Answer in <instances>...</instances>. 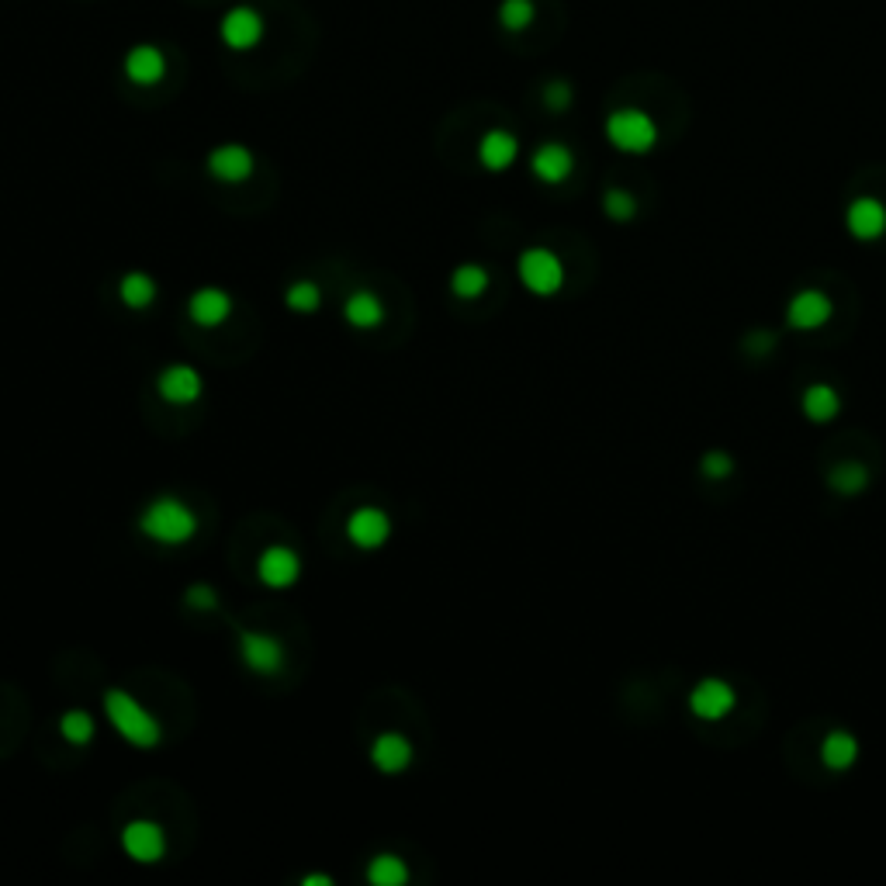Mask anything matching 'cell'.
<instances>
[{
    "label": "cell",
    "mask_w": 886,
    "mask_h": 886,
    "mask_svg": "<svg viewBox=\"0 0 886 886\" xmlns=\"http://www.w3.org/2000/svg\"><path fill=\"white\" fill-rule=\"evenodd\" d=\"M104 710H108V720L115 724V731L122 734L125 741H132L135 748H156V741H160V724H156L153 713H149L146 707H139L129 693L111 689V693L104 696Z\"/></svg>",
    "instance_id": "obj_1"
},
{
    "label": "cell",
    "mask_w": 886,
    "mask_h": 886,
    "mask_svg": "<svg viewBox=\"0 0 886 886\" xmlns=\"http://www.w3.org/2000/svg\"><path fill=\"white\" fill-rule=\"evenodd\" d=\"M139 527H142L146 537L160 540V544H184V540L194 537L198 520H194V513L184 506V502L156 499V502H149V506H146Z\"/></svg>",
    "instance_id": "obj_2"
},
{
    "label": "cell",
    "mask_w": 886,
    "mask_h": 886,
    "mask_svg": "<svg viewBox=\"0 0 886 886\" xmlns=\"http://www.w3.org/2000/svg\"><path fill=\"white\" fill-rule=\"evenodd\" d=\"M606 139H610L620 153L641 156V153H648V149H655L658 125H655V118H651L648 111L620 108V111H613V115L606 118Z\"/></svg>",
    "instance_id": "obj_3"
},
{
    "label": "cell",
    "mask_w": 886,
    "mask_h": 886,
    "mask_svg": "<svg viewBox=\"0 0 886 886\" xmlns=\"http://www.w3.org/2000/svg\"><path fill=\"white\" fill-rule=\"evenodd\" d=\"M264 14L253 11V7L246 4H236L232 11H225V18L219 21V39L225 49L232 52H250L257 49L260 42H264Z\"/></svg>",
    "instance_id": "obj_4"
},
{
    "label": "cell",
    "mask_w": 886,
    "mask_h": 886,
    "mask_svg": "<svg viewBox=\"0 0 886 886\" xmlns=\"http://www.w3.org/2000/svg\"><path fill=\"white\" fill-rule=\"evenodd\" d=\"M520 281L527 284L533 295H554L565 284V267L544 246H533L520 257Z\"/></svg>",
    "instance_id": "obj_5"
},
{
    "label": "cell",
    "mask_w": 886,
    "mask_h": 886,
    "mask_svg": "<svg viewBox=\"0 0 886 886\" xmlns=\"http://www.w3.org/2000/svg\"><path fill=\"white\" fill-rule=\"evenodd\" d=\"M122 66H125V77H129L135 87H153L167 77V52L149 42L132 45V49L125 52Z\"/></svg>",
    "instance_id": "obj_6"
},
{
    "label": "cell",
    "mask_w": 886,
    "mask_h": 886,
    "mask_svg": "<svg viewBox=\"0 0 886 886\" xmlns=\"http://www.w3.org/2000/svg\"><path fill=\"white\" fill-rule=\"evenodd\" d=\"M122 848L135 862H160L167 852V835L156 821H132L122 831Z\"/></svg>",
    "instance_id": "obj_7"
},
{
    "label": "cell",
    "mask_w": 886,
    "mask_h": 886,
    "mask_svg": "<svg viewBox=\"0 0 886 886\" xmlns=\"http://www.w3.org/2000/svg\"><path fill=\"white\" fill-rule=\"evenodd\" d=\"M734 700H738V696H734L731 682L703 679L700 686L689 693V710H693L700 720H720L734 710Z\"/></svg>",
    "instance_id": "obj_8"
},
{
    "label": "cell",
    "mask_w": 886,
    "mask_h": 886,
    "mask_svg": "<svg viewBox=\"0 0 886 886\" xmlns=\"http://www.w3.org/2000/svg\"><path fill=\"white\" fill-rule=\"evenodd\" d=\"M828 319H831V298L817 288L800 291V295H793L790 305H786V322H790L793 329H800V333L821 329Z\"/></svg>",
    "instance_id": "obj_9"
},
{
    "label": "cell",
    "mask_w": 886,
    "mask_h": 886,
    "mask_svg": "<svg viewBox=\"0 0 886 886\" xmlns=\"http://www.w3.org/2000/svg\"><path fill=\"white\" fill-rule=\"evenodd\" d=\"M298 572H302V561L291 547H267L257 561V575L260 582L270 585V589H288V585L298 582Z\"/></svg>",
    "instance_id": "obj_10"
},
{
    "label": "cell",
    "mask_w": 886,
    "mask_h": 886,
    "mask_svg": "<svg viewBox=\"0 0 886 886\" xmlns=\"http://www.w3.org/2000/svg\"><path fill=\"white\" fill-rule=\"evenodd\" d=\"M208 174L225 180V184H239V180L253 174V153L246 146H236V142L212 149L208 153Z\"/></svg>",
    "instance_id": "obj_11"
},
{
    "label": "cell",
    "mask_w": 886,
    "mask_h": 886,
    "mask_svg": "<svg viewBox=\"0 0 886 886\" xmlns=\"http://www.w3.org/2000/svg\"><path fill=\"white\" fill-rule=\"evenodd\" d=\"M530 167L544 184H561V180L572 177L575 156H572V149L561 146V142H544V146H537V153H533Z\"/></svg>",
    "instance_id": "obj_12"
},
{
    "label": "cell",
    "mask_w": 886,
    "mask_h": 886,
    "mask_svg": "<svg viewBox=\"0 0 886 886\" xmlns=\"http://www.w3.org/2000/svg\"><path fill=\"white\" fill-rule=\"evenodd\" d=\"M845 225L855 239H880L886 232V208L876 198H859L848 205Z\"/></svg>",
    "instance_id": "obj_13"
},
{
    "label": "cell",
    "mask_w": 886,
    "mask_h": 886,
    "mask_svg": "<svg viewBox=\"0 0 886 886\" xmlns=\"http://www.w3.org/2000/svg\"><path fill=\"white\" fill-rule=\"evenodd\" d=\"M347 533L350 540H354L357 547H381L388 540V533H392V523H388V516L381 513V509H357L354 516H350L347 523Z\"/></svg>",
    "instance_id": "obj_14"
},
{
    "label": "cell",
    "mask_w": 886,
    "mask_h": 886,
    "mask_svg": "<svg viewBox=\"0 0 886 886\" xmlns=\"http://www.w3.org/2000/svg\"><path fill=\"white\" fill-rule=\"evenodd\" d=\"M516 153H520V142L506 129L485 132L482 142H478V160H482L485 170H506L516 160Z\"/></svg>",
    "instance_id": "obj_15"
},
{
    "label": "cell",
    "mask_w": 886,
    "mask_h": 886,
    "mask_svg": "<svg viewBox=\"0 0 886 886\" xmlns=\"http://www.w3.org/2000/svg\"><path fill=\"white\" fill-rule=\"evenodd\" d=\"M243 658L253 672L274 675L284 662V651L270 634H243Z\"/></svg>",
    "instance_id": "obj_16"
},
{
    "label": "cell",
    "mask_w": 886,
    "mask_h": 886,
    "mask_svg": "<svg viewBox=\"0 0 886 886\" xmlns=\"http://www.w3.org/2000/svg\"><path fill=\"white\" fill-rule=\"evenodd\" d=\"M160 395L167 402H174V405H187V402H194L201 395V378H198V371H194V367H184V364H177V367H167V371L160 374Z\"/></svg>",
    "instance_id": "obj_17"
},
{
    "label": "cell",
    "mask_w": 886,
    "mask_h": 886,
    "mask_svg": "<svg viewBox=\"0 0 886 886\" xmlns=\"http://www.w3.org/2000/svg\"><path fill=\"white\" fill-rule=\"evenodd\" d=\"M187 309H191V319L198 322V326L208 329V326H219V322L229 319L232 302H229V295L219 291V288H201L198 295L191 298V305H187Z\"/></svg>",
    "instance_id": "obj_18"
},
{
    "label": "cell",
    "mask_w": 886,
    "mask_h": 886,
    "mask_svg": "<svg viewBox=\"0 0 886 886\" xmlns=\"http://www.w3.org/2000/svg\"><path fill=\"white\" fill-rule=\"evenodd\" d=\"M371 758L381 772H402L412 762V745L402 734H381L371 748Z\"/></svg>",
    "instance_id": "obj_19"
},
{
    "label": "cell",
    "mask_w": 886,
    "mask_h": 886,
    "mask_svg": "<svg viewBox=\"0 0 886 886\" xmlns=\"http://www.w3.org/2000/svg\"><path fill=\"white\" fill-rule=\"evenodd\" d=\"M803 416L810 419V423H831V419L838 416V409H842V399H838V392L831 385H810L807 392H803Z\"/></svg>",
    "instance_id": "obj_20"
},
{
    "label": "cell",
    "mask_w": 886,
    "mask_h": 886,
    "mask_svg": "<svg viewBox=\"0 0 886 886\" xmlns=\"http://www.w3.org/2000/svg\"><path fill=\"white\" fill-rule=\"evenodd\" d=\"M855 758H859V741L848 731H831L828 738L821 741V762L828 765V769L842 772L848 765H855Z\"/></svg>",
    "instance_id": "obj_21"
},
{
    "label": "cell",
    "mask_w": 886,
    "mask_h": 886,
    "mask_svg": "<svg viewBox=\"0 0 886 886\" xmlns=\"http://www.w3.org/2000/svg\"><path fill=\"white\" fill-rule=\"evenodd\" d=\"M343 315H347L357 329H371V326H378V322L385 319V305H381V298L374 295V291H357V295L347 298Z\"/></svg>",
    "instance_id": "obj_22"
},
{
    "label": "cell",
    "mask_w": 886,
    "mask_h": 886,
    "mask_svg": "<svg viewBox=\"0 0 886 886\" xmlns=\"http://www.w3.org/2000/svg\"><path fill=\"white\" fill-rule=\"evenodd\" d=\"M828 485L835 488V492H842V495H859L862 488L869 485V468H866V464H859V461H842V464H835V468H831Z\"/></svg>",
    "instance_id": "obj_23"
},
{
    "label": "cell",
    "mask_w": 886,
    "mask_h": 886,
    "mask_svg": "<svg viewBox=\"0 0 886 886\" xmlns=\"http://www.w3.org/2000/svg\"><path fill=\"white\" fill-rule=\"evenodd\" d=\"M118 295L129 309H146L156 298V281L149 274H125L122 284H118Z\"/></svg>",
    "instance_id": "obj_24"
},
{
    "label": "cell",
    "mask_w": 886,
    "mask_h": 886,
    "mask_svg": "<svg viewBox=\"0 0 886 886\" xmlns=\"http://www.w3.org/2000/svg\"><path fill=\"white\" fill-rule=\"evenodd\" d=\"M367 880L374 886H402L409 880V869H405V862L395 859V855H378V859H371V866H367Z\"/></svg>",
    "instance_id": "obj_25"
},
{
    "label": "cell",
    "mask_w": 886,
    "mask_h": 886,
    "mask_svg": "<svg viewBox=\"0 0 886 886\" xmlns=\"http://www.w3.org/2000/svg\"><path fill=\"white\" fill-rule=\"evenodd\" d=\"M533 18H537L533 0H502L499 4V25L506 28V32H527Z\"/></svg>",
    "instance_id": "obj_26"
},
{
    "label": "cell",
    "mask_w": 886,
    "mask_h": 886,
    "mask_svg": "<svg viewBox=\"0 0 886 886\" xmlns=\"http://www.w3.org/2000/svg\"><path fill=\"white\" fill-rule=\"evenodd\" d=\"M450 288H454V295H461V298H478L488 288V274L475 264H464V267L454 270V277H450Z\"/></svg>",
    "instance_id": "obj_27"
},
{
    "label": "cell",
    "mask_w": 886,
    "mask_h": 886,
    "mask_svg": "<svg viewBox=\"0 0 886 886\" xmlns=\"http://www.w3.org/2000/svg\"><path fill=\"white\" fill-rule=\"evenodd\" d=\"M59 731H63V738L70 741V745H87V741L94 738V720H90V713L84 710H70L59 720Z\"/></svg>",
    "instance_id": "obj_28"
},
{
    "label": "cell",
    "mask_w": 886,
    "mask_h": 886,
    "mask_svg": "<svg viewBox=\"0 0 886 886\" xmlns=\"http://www.w3.org/2000/svg\"><path fill=\"white\" fill-rule=\"evenodd\" d=\"M603 208H606V215H610L613 222H630V219H634V215H637V201H634V194L623 191V187H610V191H606Z\"/></svg>",
    "instance_id": "obj_29"
},
{
    "label": "cell",
    "mask_w": 886,
    "mask_h": 886,
    "mask_svg": "<svg viewBox=\"0 0 886 886\" xmlns=\"http://www.w3.org/2000/svg\"><path fill=\"white\" fill-rule=\"evenodd\" d=\"M284 302H288L291 312H315L322 305V291L315 288L312 281H298V284H291V288H288Z\"/></svg>",
    "instance_id": "obj_30"
},
{
    "label": "cell",
    "mask_w": 886,
    "mask_h": 886,
    "mask_svg": "<svg viewBox=\"0 0 886 886\" xmlns=\"http://www.w3.org/2000/svg\"><path fill=\"white\" fill-rule=\"evenodd\" d=\"M544 104L547 111H568L572 108V84L568 80H551L544 87Z\"/></svg>",
    "instance_id": "obj_31"
},
{
    "label": "cell",
    "mask_w": 886,
    "mask_h": 886,
    "mask_svg": "<svg viewBox=\"0 0 886 886\" xmlns=\"http://www.w3.org/2000/svg\"><path fill=\"white\" fill-rule=\"evenodd\" d=\"M700 471L707 478H713V482H724V478H731V471H734V461L727 454H720V450H710L707 457H703V464H700Z\"/></svg>",
    "instance_id": "obj_32"
},
{
    "label": "cell",
    "mask_w": 886,
    "mask_h": 886,
    "mask_svg": "<svg viewBox=\"0 0 886 886\" xmlns=\"http://www.w3.org/2000/svg\"><path fill=\"white\" fill-rule=\"evenodd\" d=\"M184 599H187V606H191V610H201V613L215 610V603H219V599H215V592L208 589V585H191Z\"/></svg>",
    "instance_id": "obj_33"
},
{
    "label": "cell",
    "mask_w": 886,
    "mask_h": 886,
    "mask_svg": "<svg viewBox=\"0 0 886 886\" xmlns=\"http://www.w3.org/2000/svg\"><path fill=\"white\" fill-rule=\"evenodd\" d=\"M772 347H776V333H769V329H755V333H748V340H745V350L755 357H765Z\"/></svg>",
    "instance_id": "obj_34"
},
{
    "label": "cell",
    "mask_w": 886,
    "mask_h": 886,
    "mask_svg": "<svg viewBox=\"0 0 886 886\" xmlns=\"http://www.w3.org/2000/svg\"><path fill=\"white\" fill-rule=\"evenodd\" d=\"M305 886H329V876H305Z\"/></svg>",
    "instance_id": "obj_35"
}]
</instances>
